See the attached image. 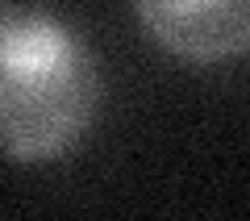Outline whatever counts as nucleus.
<instances>
[{
	"label": "nucleus",
	"mask_w": 250,
	"mask_h": 221,
	"mask_svg": "<svg viewBox=\"0 0 250 221\" xmlns=\"http://www.w3.org/2000/svg\"><path fill=\"white\" fill-rule=\"evenodd\" d=\"M104 71L88 38L42 4L0 9V159L59 163L96 125Z\"/></svg>",
	"instance_id": "nucleus-1"
},
{
	"label": "nucleus",
	"mask_w": 250,
	"mask_h": 221,
	"mask_svg": "<svg viewBox=\"0 0 250 221\" xmlns=\"http://www.w3.org/2000/svg\"><path fill=\"white\" fill-rule=\"evenodd\" d=\"M146 38L184 67L250 54V0H134Z\"/></svg>",
	"instance_id": "nucleus-2"
}]
</instances>
